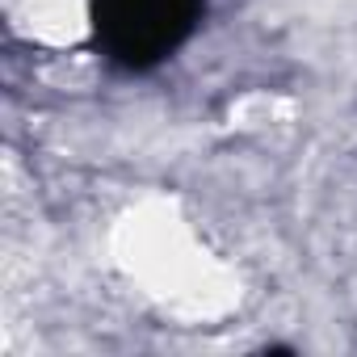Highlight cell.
<instances>
[{"instance_id": "1", "label": "cell", "mask_w": 357, "mask_h": 357, "mask_svg": "<svg viewBox=\"0 0 357 357\" xmlns=\"http://www.w3.org/2000/svg\"><path fill=\"white\" fill-rule=\"evenodd\" d=\"M206 13V0H93V34L109 63L147 72L181 47Z\"/></svg>"}]
</instances>
